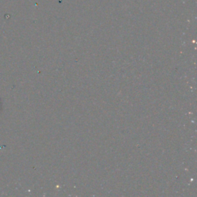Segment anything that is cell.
I'll return each mask as SVG.
<instances>
[{"label": "cell", "instance_id": "6da1fadb", "mask_svg": "<svg viewBox=\"0 0 197 197\" xmlns=\"http://www.w3.org/2000/svg\"><path fill=\"white\" fill-rule=\"evenodd\" d=\"M1 109H2V106H1V103H0V110H1Z\"/></svg>", "mask_w": 197, "mask_h": 197}]
</instances>
